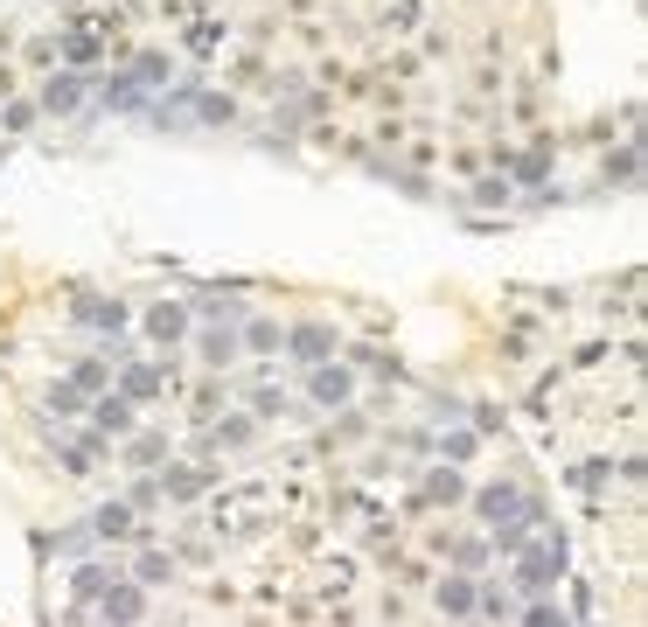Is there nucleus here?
Returning <instances> with one entry per match:
<instances>
[{"mask_svg": "<svg viewBox=\"0 0 648 627\" xmlns=\"http://www.w3.org/2000/svg\"><path fill=\"white\" fill-rule=\"evenodd\" d=\"M78 98H84V77H78V70H56V77L42 84V104H50V112H70Z\"/></svg>", "mask_w": 648, "mask_h": 627, "instance_id": "nucleus-1", "label": "nucleus"}, {"mask_svg": "<svg viewBox=\"0 0 648 627\" xmlns=\"http://www.w3.org/2000/svg\"><path fill=\"white\" fill-rule=\"evenodd\" d=\"M293 356H300V363H328V356H335V335H328V328H293Z\"/></svg>", "mask_w": 648, "mask_h": 627, "instance_id": "nucleus-2", "label": "nucleus"}, {"mask_svg": "<svg viewBox=\"0 0 648 627\" xmlns=\"http://www.w3.org/2000/svg\"><path fill=\"white\" fill-rule=\"evenodd\" d=\"M147 335H154V341H182V335H188V314L175 307V300H168V307H154V314H147Z\"/></svg>", "mask_w": 648, "mask_h": 627, "instance_id": "nucleus-3", "label": "nucleus"}, {"mask_svg": "<svg viewBox=\"0 0 648 627\" xmlns=\"http://www.w3.org/2000/svg\"><path fill=\"white\" fill-rule=\"evenodd\" d=\"M481 516H495V522H516V516H530V502H523L516 488H488V495H481Z\"/></svg>", "mask_w": 648, "mask_h": 627, "instance_id": "nucleus-4", "label": "nucleus"}, {"mask_svg": "<svg viewBox=\"0 0 648 627\" xmlns=\"http://www.w3.org/2000/svg\"><path fill=\"white\" fill-rule=\"evenodd\" d=\"M314 397H321V404H342V397H349V369L314 363Z\"/></svg>", "mask_w": 648, "mask_h": 627, "instance_id": "nucleus-5", "label": "nucleus"}, {"mask_svg": "<svg viewBox=\"0 0 648 627\" xmlns=\"http://www.w3.org/2000/svg\"><path fill=\"white\" fill-rule=\"evenodd\" d=\"M91 418H98V432H126V425H132V397H98Z\"/></svg>", "mask_w": 648, "mask_h": 627, "instance_id": "nucleus-6", "label": "nucleus"}, {"mask_svg": "<svg viewBox=\"0 0 648 627\" xmlns=\"http://www.w3.org/2000/svg\"><path fill=\"white\" fill-rule=\"evenodd\" d=\"M209 488V474L203 468H175V481H168V495H182V502H196Z\"/></svg>", "mask_w": 648, "mask_h": 627, "instance_id": "nucleus-7", "label": "nucleus"}, {"mask_svg": "<svg viewBox=\"0 0 648 627\" xmlns=\"http://www.w3.org/2000/svg\"><path fill=\"white\" fill-rule=\"evenodd\" d=\"M203 363H209V369L237 363V335H203Z\"/></svg>", "mask_w": 648, "mask_h": 627, "instance_id": "nucleus-8", "label": "nucleus"}, {"mask_svg": "<svg viewBox=\"0 0 648 627\" xmlns=\"http://www.w3.org/2000/svg\"><path fill=\"white\" fill-rule=\"evenodd\" d=\"M105 613H112V621H140V593H132V586L105 593Z\"/></svg>", "mask_w": 648, "mask_h": 627, "instance_id": "nucleus-9", "label": "nucleus"}, {"mask_svg": "<svg viewBox=\"0 0 648 627\" xmlns=\"http://www.w3.org/2000/svg\"><path fill=\"white\" fill-rule=\"evenodd\" d=\"M154 391H160L154 369H126V377H119V397H154Z\"/></svg>", "mask_w": 648, "mask_h": 627, "instance_id": "nucleus-10", "label": "nucleus"}, {"mask_svg": "<svg viewBox=\"0 0 648 627\" xmlns=\"http://www.w3.org/2000/svg\"><path fill=\"white\" fill-rule=\"evenodd\" d=\"M126 530H132V509H126V502L98 509V537H126Z\"/></svg>", "mask_w": 648, "mask_h": 627, "instance_id": "nucleus-11", "label": "nucleus"}, {"mask_svg": "<svg viewBox=\"0 0 648 627\" xmlns=\"http://www.w3.org/2000/svg\"><path fill=\"white\" fill-rule=\"evenodd\" d=\"M84 321H98V328H126V307H119V300H91Z\"/></svg>", "mask_w": 648, "mask_h": 627, "instance_id": "nucleus-12", "label": "nucleus"}, {"mask_svg": "<svg viewBox=\"0 0 648 627\" xmlns=\"http://www.w3.org/2000/svg\"><path fill=\"white\" fill-rule=\"evenodd\" d=\"M440 606H446V613H467V606H474L467 578H446V586H440Z\"/></svg>", "mask_w": 648, "mask_h": 627, "instance_id": "nucleus-13", "label": "nucleus"}, {"mask_svg": "<svg viewBox=\"0 0 648 627\" xmlns=\"http://www.w3.org/2000/svg\"><path fill=\"white\" fill-rule=\"evenodd\" d=\"M251 349H279V328H272V321H251Z\"/></svg>", "mask_w": 648, "mask_h": 627, "instance_id": "nucleus-14", "label": "nucleus"}, {"mask_svg": "<svg viewBox=\"0 0 648 627\" xmlns=\"http://www.w3.org/2000/svg\"><path fill=\"white\" fill-rule=\"evenodd\" d=\"M160 453H168V440H132V460H140V468H147V460H160Z\"/></svg>", "mask_w": 648, "mask_h": 627, "instance_id": "nucleus-15", "label": "nucleus"}, {"mask_svg": "<svg viewBox=\"0 0 648 627\" xmlns=\"http://www.w3.org/2000/svg\"><path fill=\"white\" fill-rule=\"evenodd\" d=\"M105 384V363H78V391H98Z\"/></svg>", "mask_w": 648, "mask_h": 627, "instance_id": "nucleus-16", "label": "nucleus"}]
</instances>
